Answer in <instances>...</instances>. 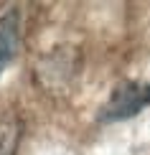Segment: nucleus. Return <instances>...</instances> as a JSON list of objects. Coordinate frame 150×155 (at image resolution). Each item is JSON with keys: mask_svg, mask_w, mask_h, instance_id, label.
Returning <instances> with one entry per match:
<instances>
[{"mask_svg": "<svg viewBox=\"0 0 150 155\" xmlns=\"http://www.w3.org/2000/svg\"><path fill=\"white\" fill-rule=\"evenodd\" d=\"M150 104V81H125L112 92L99 112V122H120L135 117Z\"/></svg>", "mask_w": 150, "mask_h": 155, "instance_id": "f257e3e1", "label": "nucleus"}, {"mask_svg": "<svg viewBox=\"0 0 150 155\" xmlns=\"http://www.w3.org/2000/svg\"><path fill=\"white\" fill-rule=\"evenodd\" d=\"M18 28H21V15L18 10H8L0 18V74L15 56L18 48Z\"/></svg>", "mask_w": 150, "mask_h": 155, "instance_id": "f03ea898", "label": "nucleus"}, {"mask_svg": "<svg viewBox=\"0 0 150 155\" xmlns=\"http://www.w3.org/2000/svg\"><path fill=\"white\" fill-rule=\"evenodd\" d=\"M13 143H15V130L0 125V155H10Z\"/></svg>", "mask_w": 150, "mask_h": 155, "instance_id": "7ed1b4c3", "label": "nucleus"}]
</instances>
